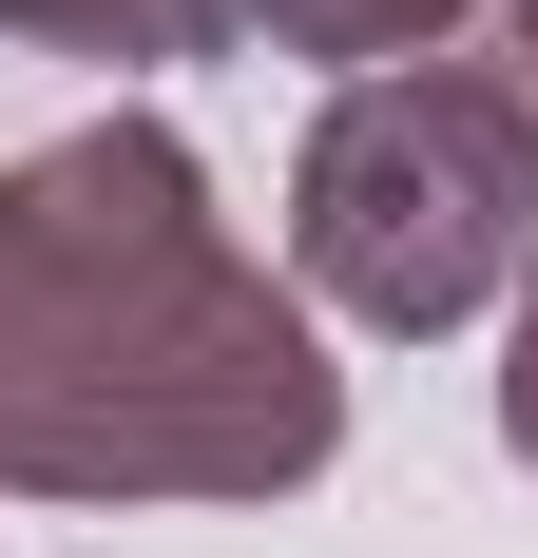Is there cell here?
Here are the masks:
<instances>
[{
    "instance_id": "6da1fadb",
    "label": "cell",
    "mask_w": 538,
    "mask_h": 558,
    "mask_svg": "<svg viewBox=\"0 0 538 558\" xmlns=\"http://www.w3.org/2000/svg\"><path fill=\"white\" fill-rule=\"evenodd\" d=\"M346 444L308 308L212 231L155 116L0 173V482L58 501H269Z\"/></svg>"
},
{
    "instance_id": "277c9868",
    "label": "cell",
    "mask_w": 538,
    "mask_h": 558,
    "mask_svg": "<svg viewBox=\"0 0 538 558\" xmlns=\"http://www.w3.org/2000/svg\"><path fill=\"white\" fill-rule=\"evenodd\" d=\"M231 20H269V39H308V58H424L462 0H231Z\"/></svg>"
},
{
    "instance_id": "3957f363",
    "label": "cell",
    "mask_w": 538,
    "mask_h": 558,
    "mask_svg": "<svg viewBox=\"0 0 538 558\" xmlns=\"http://www.w3.org/2000/svg\"><path fill=\"white\" fill-rule=\"evenodd\" d=\"M20 39H77V58H193L231 39V0H0Z\"/></svg>"
},
{
    "instance_id": "5b68a950",
    "label": "cell",
    "mask_w": 538,
    "mask_h": 558,
    "mask_svg": "<svg viewBox=\"0 0 538 558\" xmlns=\"http://www.w3.org/2000/svg\"><path fill=\"white\" fill-rule=\"evenodd\" d=\"M500 20V77H519V116H538V0H481ZM500 444L538 462V308H519V366H500Z\"/></svg>"
},
{
    "instance_id": "7a4b0ae2",
    "label": "cell",
    "mask_w": 538,
    "mask_h": 558,
    "mask_svg": "<svg viewBox=\"0 0 538 558\" xmlns=\"http://www.w3.org/2000/svg\"><path fill=\"white\" fill-rule=\"evenodd\" d=\"M289 251L366 328H462L538 251V116H519V77L500 58H384V77H346L308 173H289Z\"/></svg>"
}]
</instances>
